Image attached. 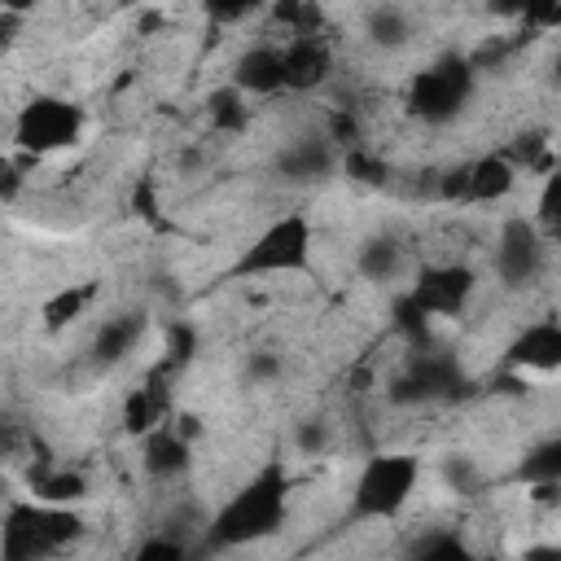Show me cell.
Segmentation results:
<instances>
[{
	"label": "cell",
	"mask_w": 561,
	"mask_h": 561,
	"mask_svg": "<svg viewBox=\"0 0 561 561\" xmlns=\"http://www.w3.org/2000/svg\"><path fill=\"white\" fill-rule=\"evenodd\" d=\"M289 513V473L280 460L263 465L241 491L224 500V508L206 526V543L215 548H245L259 539H272L285 526Z\"/></svg>",
	"instance_id": "obj_1"
},
{
	"label": "cell",
	"mask_w": 561,
	"mask_h": 561,
	"mask_svg": "<svg viewBox=\"0 0 561 561\" xmlns=\"http://www.w3.org/2000/svg\"><path fill=\"white\" fill-rule=\"evenodd\" d=\"M83 535V517L75 508L39 504V500H18L4 513L0 526V561H39Z\"/></svg>",
	"instance_id": "obj_2"
},
{
	"label": "cell",
	"mask_w": 561,
	"mask_h": 561,
	"mask_svg": "<svg viewBox=\"0 0 561 561\" xmlns=\"http://www.w3.org/2000/svg\"><path fill=\"white\" fill-rule=\"evenodd\" d=\"M416 482H421V460L416 456H408V451H381V456H373L359 469L346 517L351 522H390V517H399L408 508Z\"/></svg>",
	"instance_id": "obj_3"
},
{
	"label": "cell",
	"mask_w": 561,
	"mask_h": 561,
	"mask_svg": "<svg viewBox=\"0 0 561 561\" xmlns=\"http://www.w3.org/2000/svg\"><path fill=\"white\" fill-rule=\"evenodd\" d=\"M311 250H316V232L311 219L289 210L280 219H272L232 263V276H298L311 267Z\"/></svg>",
	"instance_id": "obj_4"
},
{
	"label": "cell",
	"mask_w": 561,
	"mask_h": 561,
	"mask_svg": "<svg viewBox=\"0 0 561 561\" xmlns=\"http://www.w3.org/2000/svg\"><path fill=\"white\" fill-rule=\"evenodd\" d=\"M473 96V61L460 53H443L438 61H430L421 75H412L408 83V114L421 123H451Z\"/></svg>",
	"instance_id": "obj_5"
},
{
	"label": "cell",
	"mask_w": 561,
	"mask_h": 561,
	"mask_svg": "<svg viewBox=\"0 0 561 561\" xmlns=\"http://www.w3.org/2000/svg\"><path fill=\"white\" fill-rule=\"evenodd\" d=\"M83 136V105H75L70 96H53L39 92L31 96L18 118H13V145L26 158H44V153H61L70 145H79Z\"/></svg>",
	"instance_id": "obj_6"
},
{
	"label": "cell",
	"mask_w": 561,
	"mask_h": 561,
	"mask_svg": "<svg viewBox=\"0 0 561 561\" xmlns=\"http://www.w3.org/2000/svg\"><path fill=\"white\" fill-rule=\"evenodd\" d=\"M465 368L443 346H416L408 368L390 381V403H447L465 394Z\"/></svg>",
	"instance_id": "obj_7"
},
{
	"label": "cell",
	"mask_w": 561,
	"mask_h": 561,
	"mask_svg": "<svg viewBox=\"0 0 561 561\" xmlns=\"http://www.w3.org/2000/svg\"><path fill=\"white\" fill-rule=\"evenodd\" d=\"M473 289H478V276H473V267L469 263H430V267H421V276L412 280V302L434 320V316H443V320H456L465 307H469V298H473Z\"/></svg>",
	"instance_id": "obj_8"
},
{
	"label": "cell",
	"mask_w": 561,
	"mask_h": 561,
	"mask_svg": "<svg viewBox=\"0 0 561 561\" xmlns=\"http://www.w3.org/2000/svg\"><path fill=\"white\" fill-rule=\"evenodd\" d=\"M543 267V232L535 228V219H504L500 241H495V272L508 289H522L539 276Z\"/></svg>",
	"instance_id": "obj_9"
},
{
	"label": "cell",
	"mask_w": 561,
	"mask_h": 561,
	"mask_svg": "<svg viewBox=\"0 0 561 561\" xmlns=\"http://www.w3.org/2000/svg\"><path fill=\"white\" fill-rule=\"evenodd\" d=\"M508 373H557L561 368V320H535L504 346Z\"/></svg>",
	"instance_id": "obj_10"
},
{
	"label": "cell",
	"mask_w": 561,
	"mask_h": 561,
	"mask_svg": "<svg viewBox=\"0 0 561 561\" xmlns=\"http://www.w3.org/2000/svg\"><path fill=\"white\" fill-rule=\"evenodd\" d=\"M167 364H158L145 386H136L127 399H123V430L131 438H149L153 430L167 425V412H171V390H167Z\"/></svg>",
	"instance_id": "obj_11"
},
{
	"label": "cell",
	"mask_w": 561,
	"mask_h": 561,
	"mask_svg": "<svg viewBox=\"0 0 561 561\" xmlns=\"http://www.w3.org/2000/svg\"><path fill=\"white\" fill-rule=\"evenodd\" d=\"M285 57V88L289 92H316L333 75V48L320 35H298L280 48Z\"/></svg>",
	"instance_id": "obj_12"
},
{
	"label": "cell",
	"mask_w": 561,
	"mask_h": 561,
	"mask_svg": "<svg viewBox=\"0 0 561 561\" xmlns=\"http://www.w3.org/2000/svg\"><path fill=\"white\" fill-rule=\"evenodd\" d=\"M232 88L241 96H272L285 88V57L276 44H254L232 61Z\"/></svg>",
	"instance_id": "obj_13"
},
{
	"label": "cell",
	"mask_w": 561,
	"mask_h": 561,
	"mask_svg": "<svg viewBox=\"0 0 561 561\" xmlns=\"http://www.w3.org/2000/svg\"><path fill=\"white\" fill-rule=\"evenodd\" d=\"M333 167V140L329 136H294L280 153H276V171L294 184L302 180H320Z\"/></svg>",
	"instance_id": "obj_14"
},
{
	"label": "cell",
	"mask_w": 561,
	"mask_h": 561,
	"mask_svg": "<svg viewBox=\"0 0 561 561\" xmlns=\"http://www.w3.org/2000/svg\"><path fill=\"white\" fill-rule=\"evenodd\" d=\"M517 184V162L508 153H482L469 162V202L473 206H491L504 202Z\"/></svg>",
	"instance_id": "obj_15"
},
{
	"label": "cell",
	"mask_w": 561,
	"mask_h": 561,
	"mask_svg": "<svg viewBox=\"0 0 561 561\" xmlns=\"http://www.w3.org/2000/svg\"><path fill=\"white\" fill-rule=\"evenodd\" d=\"M140 333H145V316H136V311L110 316V320L96 329V337H92V359H96L101 368H110V364L127 359V355L136 351Z\"/></svg>",
	"instance_id": "obj_16"
},
{
	"label": "cell",
	"mask_w": 561,
	"mask_h": 561,
	"mask_svg": "<svg viewBox=\"0 0 561 561\" xmlns=\"http://www.w3.org/2000/svg\"><path fill=\"white\" fill-rule=\"evenodd\" d=\"M145 469L153 478H175L188 469V438L175 425H162L145 438Z\"/></svg>",
	"instance_id": "obj_17"
},
{
	"label": "cell",
	"mask_w": 561,
	"mask_h": 561,
	"mask_svg": "<svg viewBox=\"0 0 561 561\" xmlns=\"http://www.w3.org/2000/svg\"><path fill=\"white\" fill-rule=\"evenodd\" d=\"M513 482H526L530 491H535V486H561V434L535 443V447L517 460Z\"/></svg>",
	"instance_id": "obj_18"
},
{
	"label": "cell",
	"mask_w": 561,
	"mask_h": 561,
	"mask_svg": "<svg viewBox=\"0 0 561 561\" xmlns=\"http://www.w3.org/2000/svg\"><path fill=\"white\" fill-rule=\"evenodd\" d=\"M31 491H35L39 504L70 508V504H79V500L88 495V482H83V473H75V469H35V473H31Z\"/></svg>",
	"instance_id": "obj_19"
},
{
	"label": "cell",
	"mask_w": 561,
	"mask_h": 561,
	"mask_svg": "<svg viewBox=\"0 0 561 561\" xmlns=\"http://www.w3.org/2000/svg\"><path fill=\"white\" fill-rule=\"evenodd\" d=\"M92 294H96V285H66V289H57L53 298H44V307H39V324H44L48 333L70 329V324L83 316V307L92 302Z\"/></svg>",
	"instance_id": "obj_20"
},
{
	"label": "cell",
	"mask_w": 561,
	"mask_h": 561,
	"mask_svg": "<svg viewBox=\"0 0 561 561\" xmlns=\"http://www.w3.org/2000/svg\"><path fill=\"white\" fill-rule=\"evenodd\" d=\"M206 118H210V127H215V131L237 136V131H245V127H250V105H245V96L228 83V88H215V92L206 96Z\"/></svg>",
	"instance_id": "obj_21"
},
{
	"label": "cell",
	"mask_w": 561,
	"mask_h": 561,
	"mask_svg": "<svg viewBox=\"0 0 561 561\" xmlns=\"http://www.w3.org/2000/svg\"><path fill=\"white\" fill-rule=\"evenodd\" d=\"M364 26H368V39L381 44V48H399V44H408V35H412V22H408V13H403L399 4H377V9H368Z\"/></svg>",
	"instance_id": "obj_22"
},
{
	"label": "cell",
	"mask_w": 561,
	"mask_h": 561,
	"mask_svg": "<svg viewBox=\"0 0 561 561\" xmlns=\"http://www.w3.org/2000/svg\"><path fill=\"white\" fill-rule=\"evenodd\" d=\"M399 263H403V254H399V245L390 237H373V241L359 245V272L368 280H390L399 272Z\"/></svg>",
	"instance_id": "obj_23"
},
{
	"label": "cell",
	"mask_w": 561,
	"mask_h": 561,
	"mask_svg": "<svg viewBox=\"0 0 561 561\" xmlns=\"http://www.w3.org/2000/svg\"><path fill=\"white\" fill-rule=\"evenodd\" d=\"M390 320H394V329L412 342V346H430L434 337H430V316L412 302V294L403 289V294H394V302H390Z\"/></svg>",
	"instance_id": "obj_24"
},
{
	"label": "cell",
	"mask_w": 561,
	"mask_h": 561,
	"mask_svg": "<svg viewBox=\"0 0 561 561\" xmlns=\"http://www.w3.org/2000/svg\"><path fill=\"white\" fill-rule=\"evenodd\" d=\"M535 228L543 237H561V167L543 175L539 197H535Z\"/></svg>",
	"instance_id": "obj_25"
},
{
	"label": "cell",
	"mask_w": 561,
	"mask_h": 561,
	"mask_svg": "<svg viewBox=\"0 0 561 561\" xmlns=\"http://www.w3.org/2000/svg\"><path fill=\"white\" fill-rule=\"evenodd\" d=\"M408 561H478V552L460 539V535H430V539H421L416 548H412V557Z\"/></svg>",
	"instance_id": "obj_26"
},
{
	"label": "cell",
	"mask_w": 561,
	"mask_h": 561,
	"mask_svg": "<svg viewBox=\"0 0 561 561\" xmlns=\"http://www.w3.org/2000/svg\"><path fill=\"white\" fill-rule=\"evenodd\" d=\"M508 158L517 162V171H522V167H526V171H543V175H548V171H557V162H552V153H548V136H543V131H522Z\"/></svg>",
	"instance_id": "obj_27"
},
{
	"label": "cell",
	"mask_w": 561,
	"mask_h": 561,
	"mask_svg": "<svg viewBox=\"0 0 561 561\" xmlns=\"http://www.w3.org/2000/svg\"><path fill=\"white\" fill-rule=\"evenodd\" d=\"M193 351H197V333H193V324H184V320H171V324H167L162 364H167V368H184V364L193 359Z\"/></svg>",
	"instance_id": "obj_28"
},
{
	"label": "cell",
	"mask_w": 561,
	"mask_h": 561,
	"mask_svg": "<svg viewBox=\"0 0 561 561\" xmlns=\"http://www.w3.org/2000/svg\"><path fill=\"white\" fill-rule=\"evenodd\" d=\"M342 167H346V175L359 180V184H381V180H386V162H381L377 153H368L364 145H359V149H346Z\"/></svg>",
	"instance_id": "obj_29"
},
{
	"label": "cell",
	"mask_w": 561,
	"mask_h": 561,
	"mask_svg": "<svg viewBox=\"0 0 561 561\" xmlns=\"http://www.w3.org/2000/svg\"><path fill=\"white\" fill-rule=\"evenodd\" d=\"M131 561H188V548L180 539H171V535H153V539H145L136 548Z\"/></svg>",
	"instance_id": "obj_30"
},
{
	"label": "cell",
	"mask_w": 561,
	"mask_h": 561,
	"mask_svg": "<svg viewBox=\"0 0 561 561\" xmlns=\"http://www.w3.org/2000/svg\"><path fill=\"white\" fill-rule=\"evenodd\" d=\"M438 197H443V202H469V162L451 167V171L438 180Z\"/></svg>",
	"instance_id": "obj_31"
},
{
	"label": "cell",
	"mask_w": 561,
	"mask_h": 561,
	"mask_svg": "<svg viewBox=\"0 0 561 561\" xmlns=\"http://www.w3.org/2000/svg\"><path fill=\"white\" fill-rule=\"evenodd\" d=\"M329 140L342 145V149H359V123H355L351 114L337 110V114L329 118Z\"/></svg>",
	"instance_id": "obj_32"
},
{
	"label": "cell",
	"mask_w": 561,
	"mask_h": 561,
	"mask_svg": "<svg viewBox=\"0 0 561 561\" xmlns=\"http://www.w3.org/2000/svg\"><path fill=\"white\" fill-rule=\"evenodd\" d=\"M245 377H250V381H272V377H280V355L254 351V355L245 359Z\"/></svg>",
	"instance_id": "obj_33"
},
{
	"label": "cell",
	"mask_w": 561,
	"mask_h": 561,
	"mask_svg": "<svg viewBox=\"0 0 561 561\" xmlns=\"http://www.w3.org/2000/svg\"><path fill=\"white\" fill-rule=\"evenodd\" d=\"M324 447H329V425H324V421H302V425H298V451L316 456V451H324Z\"/></svg>",
	"instance_id": "obj_34"
},
{
	"label": "cell",
	"mask_w": 561,
	"mask_h": 561,
	"mask_svg": "<svg viewBox=\"0 0 561 561\" xmlns=\"http://www.w3.org/2000/svg\"><path fill=\"white\" fill-rule=\"evenodd\" d=\"M443 478H447L456 491H465V495L473 491V465H469L465 456H451V460L443 465Z\"/></svg>",
	"instance_id": "obj_35"
},
{
	"label": "cell",
	"mask_w": 561,
	"mask_h": 561,
	"mask_svg": "<svg viewBox=\"0 0 561 561\" xmlns=\"http://www.w3.org/2000/svg\"><path fill=\"white\" fill-rule=\"evenodd\" d=\"M131 206H136L145 219L162 224V219H158V202H153V184H149V180H145V184H136V193H131Z\"/></svg>",
	"instance_id": "obj_36"
},
{
	"label": "cell",
	"mask_w": 561,
	"mask_h": 561,
	"mask_svg": "<svg viewBox=\"0 0 561 561\" xmlns=\"http://www.w3.org/2000/svg\"><path fill=\"white\" fill-rule=\"evenodd\" d=\"M517 561H561V548L557 543H539V548H526Z\"/></svg>",
	"instance_id": "obj_37"
},
{
	"label": "cell",
	"mask_w": 561,
	"mask_h": 561,
	"mask_svg": "<svg viewBox=\"0 0 561 561\" xmlns=\"http://www.w3.org/2000/svg\"><path fill=\"white\" fill-rule=\"evenodd\" d=\"M245 13H250V4H210V18H219V22H237Z\"/></svg>",
	"instance_id": "obj_38"
},
{
	"label": "cell",
	"mask_w": 561,
	"mask_h": 561,
	"mask_svg": "<svg viewBox=\"0 0 561 561\" xmlns=\"http://www.w3.org/2000/svg\"><path fill=\"white\" fill-rule=\"evenodd\" d=\"M552 79L561 83V48H557V57H552Z\"/></svg>",
	"instance_id": "obj_39"
}]
</instances>
